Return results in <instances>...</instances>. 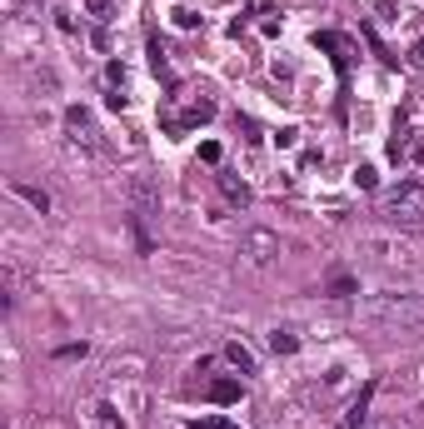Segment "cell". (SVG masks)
<instances>
[{
    "instance_id": "cell-1",
    "label": "cell",
    "mask_w": 424,
    "mask_h": 429,
    "mask_svg": "<svg viewBox=\"0 0 424 429\" xmlns=\"http://www.w3.org/2000/svg\"><path fill=\"white\" fill-rule=\"evenodd\" d=\"M364 319L390 330H419L424 325V295H375L364 300Z\"/></svg>"
},
{
    "instance_id": "cell-2",
    "label": "cell",
    "mask_w": 424,
    "mask_h": 429,
    "mask_svg": "<svg viewBox=\"0 0 424 429\" xmlns=\"http://www.w3.org/2000/svg\"><path fill=\"white\" fill-rule=\"evenodd\" d=\"M380 214L399 230V225H419L424 220V180H399L385 200H380Z\"/></svg>"
},
{
    "instance_id": "cell-3",
    "label": "cell",
    "mask_w": 424,
    "mask_h": 429,
    "mask_svg": "<svg viewBox=\"0 0 424 429\" xmlns=\"http://www.w3.org/2000/svg\"><path fill=\"white\" fill-rule=\"evenodd\" d=\"M240 255H245L250 264H275V260H280V235L264 230V225H255V230L240 235Z\"/></svg>"
},
{
    "instance_id": "cell-4",
    "label": "cell",
    "mask_w": 424,
    "mask_h": 429,
    "mask_svg": "<svg viewBox=\"0 0 424 429\" xmlns=\"http://www.w3.org/2000/svg\"><path fill=\"white\" fill-rule=\"evenodd\" d=\"M65 130H70V140H75V145H85V150H95V145H100V130H95V120H90L85 105H65Z\"/></svg>"
},
{
    "instance_id": "cell-5",
    "label": "cell",
    "mask_w": 424,
    "mask_h": 429,
    "mask_svg": "<svg viewBox=\"0 0 424 429\" xmlns=\"http://www.w3.org/2000/svg\"><path fill=\"white\" fill-rule=\"evenodd\" d=\"M125 190H130V205H135V214H140V220H150V214H160V190H155L150 180H140V175H135V180H130Z\"/></svg>"
},
{
    "instance_id": "cell-6",
    "label": "cell",
    "mask_w": 424,
    "mask_h": 429,
    "mask_svg": "<svg viewBox=\"0 0 424 429\" xmlns=\"http://www.w3.org/2000/svg\"><path fill=\"white\" fill-rule=\"evenodd\" d=\"M364 250L380 260H409V240H399V235H364Z\"/></svg>"
},
{
    "instance_id": "cell-7",
    "label": "cell",
    "mask_w": 424,
    "mask_h": 429,
    "mask_svg": "<svg viewBox=\"0 0 424 429\" xmlns=\"http://www.w3.org/2000/svg\"><path fill=\"white\" fill-rule=\"evenodd\" d=\"M369 395H375V385H364V395L345 409V419H340V429H369Z\"/></svg>"
},
{
    "instance_id": "cell-8",
    "label": "cell",
    "mask_w": 424,
    "mask_h": 429,
    "mask_svg": "<svg viewBox=\"0 0 424 429\" xmlns=\"http://www.w3.org/2000/svg\"><path fill=\"white\" fill-rule=\"evenodd\" d=\"M11 195H20L35 214H50V195L40 190V185H25V180H11Z\"/></svg>"
},
{
    "instance_id": "cell-9",
    "label": "cell",
    "mask_w": 424,
    "mask_h": 429,
    "mask_svg": "<svg viewBox=\"0 0 424 429\" xmlns=\"http://www.w3.org/2000/svg\"><path fill=\"white\" fill-rule=\"evenodd\" d=\"M210 399H215V404H240L245 399V385L240 380H210Z\"/></svg>"
},
{
    "instance_id": "cell-10",
    "label": "cell",
    "mask_w": 424,
    "mask_h": 429,
    "mask_svg": "<svg viewBox=\"0 0 424 429\" xmlns=\"http://www.w3.org/2000/svg\"><path fill=\"white\" fill-rule=\"evenodd\" d=\"M220 190H225V200H230V205H240V210L255 200V195H250V185H245V180H235V175H220Z\"/></svg>"
},
{
    "instance_id": "cell-11",
    "label": "cell",
    "mask_w": 424,
    "mask_h": 429,
    "mask_svg": "<svg viewBox=\"0 0 424 429\" xmlns=\"http://www.w3.org/2000/svg\"><path fill=\"white\" fill-rule=\"evenodd\" d=\"M205 120H215V100H190V110H185L180 130H185V125H205Z\"/></svg>"
},
{
    "instance_id": "cell-12",
    "label": "cell",
    "mask_w": 424,
    "mask_h": 429,
    "mask_svg": "<svg viewBox=\"0 0 424 429\" xmlns=\"http://www.w3.org/2000/svg\"><path fill=\"white\" fill-rule=\"evenodd\" d=\"M225 359H230V364H235L240 374H255V354H250V350H245L240 340H230V345H225Z\"/></svg>"
},
{
    "instance_id": "cell-13",
    "label": "cell",
    "mask_w": 424,
    "mask_h": 429,
    "mask_svg": "<svg viewBox=\"0 0 424 429\" xmlns=\"http://www.w3.org/2000/svg\"><path fill=\"white\" fill-rule=\"evenodd\" d=\"M150 70L160 75L165 85H175V80H170V65H165V45H160V35H150Z\"/></svg>"
},
{
    "instance_id": "cell-14",
    "label": "cell",
    "mask_w": 424,
    "mask_h": 429,
    "mask_svg": "<svg viewBox=\"0 0 424 429\" xmlns=\"http://www.w3.org/2000/svg\"><path fill=\"white\" fill-rule=\"evenodd\" d=\"M25 80H30V90L56 95V75H50V70H40V65H25Z\"/></svg>"
},
{
    "instance_id": "cell-15",
    "label": "cell",
    "mask_w": 424,
    "mask_h": 429,
    "mask_svg": "<svg viewBox=\"0 0 424 429\" xmlns=\"http://www.w3.org/2000/svg\"><path fill=\"white\" fill-rule=\"evenodd\" d=\"M325 295H330V300H349V295H359V285H354V275H335Z\"/></svg>"
},
{
    "instance_id": "cell-16",
    "label": "cell",
    "mask_w": 424,
    "mask_h": 429,
    "mask_svg": "<svg viewBox=\"0 0 424 429\" xmlns=\"http://www.w3.org/2000/svg\"><path fill=\"white\" fill-rule=\"evenodd\" d=\"M270 350H275V354H295V350H300L295 330H270Z\"/></svg>"
},
{
    "instance_id": "cell-17",
    "label": "cell",
    "mask_w": 424,
    "mask_h": 429,
    "mask_svg": "<svg viewBox=\"0 0 424 429\" xmlns=\"http://www.w3.org/2000/svg\"><path fill=\"white\" fill-rule=\"evenodd\" d=\"M354 185H359V190H375V165H359V170H354Z\"/></svg>"
},
{
    "instance_id": "cell-18",
    "label": "cell",
    "mask_w": 424,
    "mask_h": 429,
    "mask_svg": "<svg viewBox=\"0 0 424 429\" xmlns=\"http://www.w3.org/2000/svg\"><path fill=\"white\" fill-rule=\"evenodd\" d=\"M105 80L120 90V85H125V65H120V60H110V65H105Z\"/></svg>"
},
{
    "instance_id": "cell-19",
    "label": "cell",
    "mask_w": 424,
    "mask_h": 429,
    "mask_svg": "<svg viewBox=\"0 0 424 429\" xmlns=\"http://www.w3.org/2000/svg\"><path fill=\"white\" fill-rule=\"evenodd\" d=\"M195 429H240L235 419H195Z\"/></svg>"
},
{
    "instance_id": "cell-20",
    "label": "cell",
    "mask_w": 424,
    "mask_h": 429,
    "mask_svg": "<svg viewBox=\"0 0 424 429\" xmlns=\"http://www.w3.org/2000/svg\"><path fill=\"white\" fill-rule=\"evenodd\" d=\"M85 11H90V15H100V20H105V11H115V0H85Z\"/></svg>"
},
{
    "instance_id": "cell-21",
    "label": "cell",
    "mask_w": 424,
    "mask_h": 429,
    "mask_svg": "<svg viewBox=\"0 0 424 429\" xmlns=\"http://www.w3.org/2000/svg\"><path fill=\"white\" fill-rule=\"evenodd\" d=\"M200 160H205V165H215V160H220V145L205 140V145H200Z\"/></svg>"
},
{
    "instance_id": "cell-22",
    "label": "cell",
    "mask_w": 424,
    "mask_h": 429,
    "mask_svg": "<svg viewBox=\"0 0 424 429\" xmlns=\"http://www.w3.org/2000/svg\"><path fill=\"white\" fill-rule=\"evenodd\" d=\"M56 359H85V345H60Z\"/></svg>"
},
{
    "instance_id": "cell-23",
    "label": "cell",
    "mask_w": 424,
    "mask_h": 429,
    "mask_svg": "<svg viewBox=\"0 0 424 429\" xmlns=\"http://www.w3.org/2000/svg\"><path fill=\"white\" fill-rule=\"evenodd\" d=\"M56 25H60L65 35H75V15H70V11H56Z\"/></svg>"
},
{
    "instance_id": "cell-24",
    "label": "cell",
    "mask_w": 424,
    "mask_h": 429,
    "mask_svg": "<svg viewBox=\"0 0 424 429\" xmlns=\"http://www.w3.org/2000/svg\"><path fill=\"white\" fill-rule=\"evenodd\" d=\"M275 140H280V145H285V150H290V145H295V140H300V130H295V125H285V130H280V135H275Z\"/></svg>"
}]
</instances>
